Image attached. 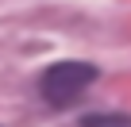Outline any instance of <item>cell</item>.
Listing matches in <instances>:
<instances>
[{
    "label": "cell",
    "instance_id": "1",
    "mask_svg": "<svg viewBox=\"0 0 131 127\" xmlns=\"http://www.w3.org/2000/svg\"><path fill=\"white\" fill-rule=\"evenodd\" d=\"M96 77H100V70L93 66V62H77V58L54 62V66H46L42 77H39V93H42V100L50 108H70V104H77L93 89Z\"/></svg>",
    "mask_w": 131,
    "mask_h": 127
},
{
    "label": "cell",
    "instance_id": "2",
    "mask_svg": "<svg viewBox=\"0 0 131 127\" xmlns=\"http://www.w3.org/2000/svg\"><path fill=\"white\" fill-rule=\"evenodd\" d=\"M81 127H131V116H85Z\"/></svg>",
    "mask_w": 131,
    "mask_h": 127
}]
</instances>
